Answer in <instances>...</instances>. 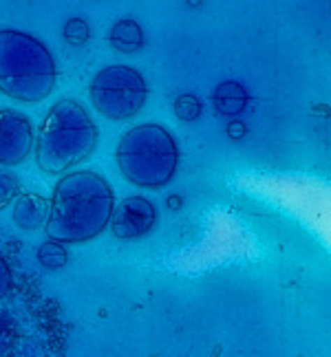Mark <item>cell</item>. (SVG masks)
<instances>
[{"instance_id": "1", "label": "cell", "mask_w": 331, "mask_h": 357, "mask_svg": "<svg viewBox=\"0 0 331 357\" xmlns=\"http://www.w3.org/2000/svg\"><path fill=\"white\" fill-rule=\"evenodd\" d=\"M49 203L47 238L62 245H80L98 238L108 227L115 195L98 172L78 170L60 176Z\"/></svg>"}, {"instance_id": "2", "label": "cell", "mask_w": 331, "mask_h": 357, "mask_svg": "<svg viewBox=\"0 0 331 357\" xmlns=\"http://www.w3.org/2000/svg\"><path fill=\"white\" fill-rule=\"evenodd\" d=\"M98 146V126L75 100L55 102L36 135V163L45 174L60 176L87 161Z\"/></svg>"}, {"instance_id": "3", "label": "cell", "mask_w": 331, "mask_h": 357, "mask_svg": "<svg viewBox=\"0 0 331 357\" xmlns=\"http://www.w3.org/2000/svg\"><path fill=\"white\" fill-rule=\"evenodd\" d=\"M58 68L43 40L16 29H0V93L22 104L47 100Z\"/></svg>"}, {"instance_id": "4", "label": "cell", "mask_w": 331, "mask_h": 357, "mask_svg": "<svg viewBox=\"0 0 331 357\" xmlns=\"http://www.w3.org/2000/svg\"><path fill=\"white\" fill-rule=\"evenodd\" d=\"M115 157L124 178L155 190L172 181L179 166V146L159 123H142L122 137Z\"/></svg>"}, {"instance_id": "5", "label": "cell", "mask_w": 331, "mask_h": 357, "mask_svg": "<svg viewBox=\"0 0 331 357\" xmlns=\"http://www.w3.org/2000/svg\"><path fill=\"white\" fill-rule=\"evenodd\" d=\"M89 98L93 108L102 117L124 121L135 117L144 108L148 98V86L144 75L137 68L113 64L102 68L91 79Z\"/></svg>"}, {"instance_id": "6", "label": "cell", "mask_w": 331, "mask_h": 357, "mask_svg": "<svg viewBox=\"0 0 331 357\" xmlns=\"http://www.w3.org/2000/svg\"><path fill=\"white\" fill-rule=\"evenodd\" d=\"M34 123L16 108H0V168L22 163L34 153Z\"/></svg>"}, {"instance_id": "7", "label": "cell", "mask_w": 331, "mask_h": 357, "mask_svg": "<svg viewBox=\"0 0 331 357\" xmlns=\"http://www.w3.org/2000/svg\"><path fill=\"white\" fill-rule=\"evenodd\" d=\"M157 223L155 205L144 197H126L119 205H115L110 216V231L119 241H137L146 236Z\"/></svg>"}, {"instance_id": "8", "label": "cell", "mask_w": 331, "mask_h": 357, "mask_svg": "<svg viewBox=\"0 0 331 357\" xmlns=\"http://www.w3.org/2000/svg\"><path fill=\"white\" fill-rule=\"evenodd\" d=\"M49 208L51 203L43 195L22 192L11 203V218L20 229H45L49 221Z\"/></svg>"}, {"instance_id": "9", "label": "cell", "mask_w": 331, "mask_h": 357, "mask_svg": "<svg viewBox=\"0 0 331 357\" xmlns=\"http://www.w3.org/2000/svg\"><path fill=\"white\" fill-rule=\"evenodd\" d=\"M214 108L223 117H237L247 106V91L239 82H221L212 95Z\"/></svg>"}, {"instance_id": "10", "label": "cell", "mask_w": 331, "mask_h": 357, "mask_svg": "<svg viewBox=\"0 0 331 357\" xmlns=\"http://www.w3.org/2000/svg\"><path fill=\"white\" fill-rule=\"evenodd\" d=\"M108 43L119 53H135L144 47V31L135 20H119L110 29Z\"/></svg>"}, {"instance_id": "11", "label": "cell", "mask_w": 331, "mask_h": 357, "mask_svg": "<svg viewBox=\"0 0 331 357\" xmlns=\"http://www.w3.org/2000/svg\"><path fill=\"white\" fill-rule=\"evenodd\" d=\"M20 342V324L7 309H0V357H9Z\"/></svg>"}, {"instance_id": "12", "label": "cell", "mask_w": 331, "mask_h": 357, "mask_svg": "<svg viewBox=\"0 0 331 357\" xmlns=\"http://www.w3.org/2000/svg\"><path fill=\"white\" fill-rule=\"evenodd\" d=\"M36 258H38V263L43 265L45 269H49V271L62 269V267L68 263L66 245H62V243H58V241H49V238H47L43 245L38 247Z\"/></svg>"}, {"instance_id": "13", "label": "cell", "mask_w": 331, "mask_h": 357, "mask_svg": "<svg viewBox=\"0 0 331 357\" xmlns=\"http://www.w3.org/2000/svg\"><path fill=\"white\" fill-rule=\"evenodd\" d=\"M91 38V26L84 18H68L64 24V40L73 47H82L89 43Z\"/></svg>"}, {"instance_id": "14", "label": "cell", "mask_w": 331, "mask_h": 357, "mask_svg": "<svg viewBox=\"0 0 331 357\" xmlns=\"http://www.w3.org/2000/svg\"><path fill=\"white\" fill-rule=\"evenodd\" d=\"M175 115L179 119H184V121H195L199 119L201 115V102L197 95H179V98L175 100Z\"/></svg>"}, {"instance_id": "15", "label": "cell", "mask_w": 331, "mask_h": 357, "mask_svg": "<svg viewBox=\"0 0 331 357\" xmlns=\"http://www.w3.org/2000/svg\"><path fill=\"white\" fill-rule=\"evenodd\" d=\"M20 195V181L18 176L9 170H0V210L7 208Z\"/></svg>"}, {"instance_id": "16", "label": "cell", "mask_w": 331, "mask_h": 357, "mask_svg": "<svg viewBox=\"0 0 331 357\" xmlns=\"http://www.w3.org/2000/svg\"><path fill=\"white\" fill-rule=\"evenodd\" d=\"M11 289H13V273L5 256L0 254V300H5L11 294Z\"/></svg>"}, {"instance_id": "17", "label": "cell", "mask_w": 331, "mask_h": 357, "mask_svg": "<svg viewBox=\"0 0 331 357\" xmlns=\"http://www.w3.org/2000/svg\"><path fill=\"white\" fill-rule=\"evenodd\" d=\"M228 132L234 137V139H241V137L245 135V126H243L241 121H232L230 126H228Z\"/></svg>"}]
</instances>
